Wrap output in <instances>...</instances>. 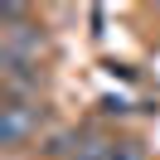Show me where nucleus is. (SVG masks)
I'll list each match as a JSON object with an SVG mask.
<instances>
[{"label":"nucleus","instance_id":"obj_1","mask_svg":"<svg viewBox=\"0 0 160 160\" xmlns=\"http://www.w3.org/2000/svg\"><path fill=\"white\" fill-rule=\"evenodd\" d=\"M39 121H44V107L34 97H24V92H5V107H0V141L10 150H20V146H29V136L39 131Z\"/></svg>","mask_w":160,"mask_h":160},{"label":"nucleus","instance_id":"obj_2","mask_svg":"<svg viewBox=\"0 0 160 160\" xmlns=\"http://www.w3.org/2000/svg\"><path fill=\"white\" fill-rule=\"evenodd\" d=\"M68 160H112V141H78Z\"/></svg>","mask_w":160,"mask_h":160},{"label":"nucleus","instance_id":"obj_3","mask_svg":"<svg viewBox=\"0 0 160 160\" xmlns=\"http://www.w3.org/2000/svg\"><path fill=\"white\" fill-rule=\"evenodd\" d=\"M112 160H141V155H136L131 146H117V141H112Z\"/></svg>","mask_w":160,"mask_h":160}]
</instances>
